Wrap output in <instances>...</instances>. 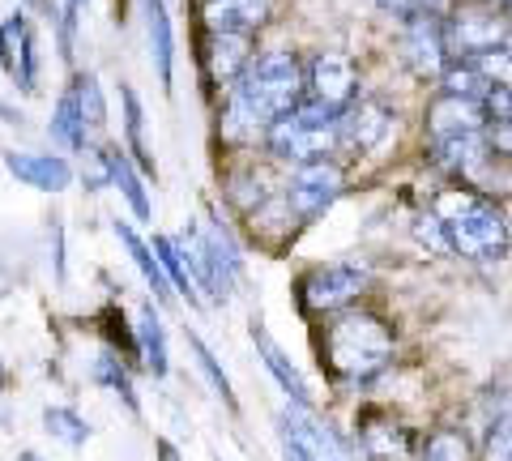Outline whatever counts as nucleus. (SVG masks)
<instances>
[{
  "mask_svg": "<svg viewBox=\"0 0 512 461\" xmlns=\"http://www.w3.org/2000/svg\"><path fill=\"white\" fill-rule=\"evenodd\" d=\"M423 124H427V137L440 141V137H466V133H487V111L483 103H470V99H448V94H436L423 111Z\"/></svg>",
  "mask_w": 512,
  "mask_h": 461,
  "instance_id": "obj_21",
  "label": "nucleus"
},
{
  "mask_svg": "<svg viewBox=\"0 0 512 461\" xmlns=\"http://www.w3.org/2000/svg\"><path fill=\"white\" fill-rule=\"evenodd\" d=\"M342 193H346V171L333 163V158L303 163L282 180V197L299 222H316L320 214H329Z\"/></svg>",
  "mask_w": 512,
  "mask_h": 461,
  "instance_id": "obj_8",
  "label": "nucleus"
},
{
  "mask_svg": "<svg viewBox=\"0 0 512 461\" xmlns=\"http://www.w3.org/2000/svg\"><path fill=\"white\" fill-rule=\"evenodd\" d=\"M0 163L22 188H35V193L47 197H60L77 184V167L60 150H5Z\"/></svg>",
  "mask_w": 512,
  "mask_h": 461,
  "instance_id": "obj_12",
  "label": "nucleus"
},
{
  "mask_svg": "<svg viewBox=\"0 0 512 461\" xmlns=\"http://www.w3.org/2000/svg\"><path fill=\"white\" fill-rule=\"evenodd\" d=\"M99 338H103L107 351H116L120 359H128L137 368V333H133V325L124 321L120 308H103L99 312Z\"/></svg>",
  "mask_w": 512,
  "mask_h": 461,
  "instance_id": "obj_34",
  "label": "nucleus"
},
{
  "mask_svg": "<svg viewBox=\"0 0 512 461\" xmlns=\"http://www.w3.org/2000/svg\"><path fill=\"white\" fill-rule=\"evenodd\" d=\"M487 120H512V90L508 86H491L487 99H483Z\"/></svg>",
  "mask_w": 512,
  "mask_h": 461,
  "instance_id": "obj_39",
  "label": "nucleus"
},
{
  "mask_svg": "<svg viewBox=\"0 0 512 461\" xmlns=\"http://www.w3.org/2000/svg\"><path fill=\"white\" fill-rule=\"evenodd\" d=\"M414 461H478V444L461 423H436L419 436Z\"/></svg>",
  "mask_w": 512,
  "mask_h": 461,
  "instance_id": "obj_28",
  "label": "nucleus"
},
{
  "mask_svg": "<svg viewBox=\"0 0 512 461\" xmlns=\"http://www.w3.org/2000/svg\"><path fill=\"white\" fill-rule=\"evenodd\" d=\"M342 111L338 107H325V103H312L303 99L291 116L274 120L261 137V146L269 150V158L282 167H303V163H320V158H329L333 150L342 146Z\"/></svg>",
  "mask_w": 512,
  "mask_h": 461,
  "instance_id": "obj_5",
  "label": "nucleus"
},
{
  "mask_svg": "<svg viewBox=\"0 0 512 461\" xmlns=\"http://www.w3.org/2000/svg\"><path fill=\"white\" fill-rule=\"evenodd\" d=\"M508 18H512V5H508Z\"/></svg>",
  "mask_w": 512,
  "mask_h": 461,
  "instance_id": "obj_51",
  "label": "nucleus"
},
{
  "mask_svg": "<svg viewBox=\"0 0 512 461\" xmlns=\"http://www.w3.org/2000/svg\"><path fill=\"white\" fill-rule=\"evenodd\" d=\"M278 193H282L278 176L269 167H261V163H239V167L227 171V180H222V201H227L235 214H244V218L252 210H261V205L269 197H278Z\"/></svg>",
  "mask_w": 512,
  "mask_h": 461,
  "instance_id": "obj_20",
  "label": "nucleus"
},
{
  "mask_svg": "<svg viewBox=\"0 0 512 461\" xmlns=\"http://www.w3.org/2000/svg\"><path fill=\"white\" fill-rule=\"evenodd\" d=\"M43 432L64 449H86L94 440V423L77 406H43Z\"/></svg>",
  "mask_w": 512,
  "mask_h": 461,
  "instance_id": "obj_32",
  "label": "nucleus"
},
{
  "mask_svg": "<svg viewBox=\"0 0 512 461\" xmlns=\"http://www.w3.org/2000/svg\"><path fill=\"white\" fill-rule=\"evenodd\" d=\"M141 9H146L154 77H158V86L171 94L175 90V26H171V9H167V0H141Z\"/></svg>",
  "mask_w": 512,
  "mask_h": 461,
  "instance_id": "obj_24",
  "label": "nucleus"
},
{
  "mask_svg": "<svg viewBox=\"0 0 512 461\" xmlns=\"http://www.w3.org/2000/svg\"><path fill=\"white\" fill-rule=\"evenodd\" d=\"M308 99L303 90V60L291 47H265L248 60V69L239 73V82L222 94V120L218 133L235 150L261 146L265 129Z\"/></svg>",
  "mask_w": 512,
  "mask_h": 461,
  "instance_id": "obj_1",
  "label": "nucleus"
},
{
  "mask_svg": "<svg viewBox=\"0 0 512 461\" xmlns=\"http://www.w3.org/2000/svg\"><path fill=\"white\" fill-rule=\"evenodd\" d=\"M154 461H184V457H180V449H175L167 436H158L154 440Z\"/></svg>",
  "mask_w": 512,
  "mask_h": 461,
  "instance_id": "obj_43",
  "label": "nucleus"
},
{
  "mask_svg": "<svg viewBox=\"0 0 512 461\" xmlns=\"http://www.w3.org/2000/svg\"><path fill=\"white\" fill-rule=\"evenodd\" d=\"M13 389V372H9V363L0 359V393H9Z\"/></svg>",
  "mask_w": 512,
  "mask_h": 461,
  "instance_id": "obj_46",
  "label": "nucleus"
},
{
  "mask_svg": "<svg viewBox=\"0 0 512 461\" xmlns=\"http://www.w3.org/2000/svg\"><path fill=\"white\" fill-rule=\"evenodd\" d=\"M9 82L22 99H35L39 94V35H35V22L26 18L22 35H18V47H13V65H9Z\"/></svg>",
  "mask_w": 512,
  "mask_h": 461,
  "instance_id": "obj_31",
  "label": "nucleus"
},
{
  "mask_svg": "<svg viewBox=\"0 0 512 461\" xmlns=\"http://www.w3.org/2000/svg\"><path fill=\"white\" fill-rule=\"evenodd\" d=\"M150 248H154L158 265H163V274H167V282H171L175 299H180V304H188L192 312H205V299H201V291H197V282H192L188 257L180 252V244H175V235H163V231L150 235Z\"/></svg>",
  "mask_w": 512,
  "mask_h": 461,
  "instance_id": "obj_27",
  "label": "nucleus"
},
{
  "mask_svg": "<svg viewBox=\"0 0 512 461\" xmlns=\"http://www.w3.org/2000/svg\"><path fill=\"white\" fill-rule=\"evenodd\" d=\"M0 124H9V129H26V116L9 99H0Z\"/></svg>",
  "mask_w": 512,
  "mask_h": 461,
  "instance_id": "obj_42",
  "label": "nucleus"
},
{
  "mask_svg": "<svg viewBox=\"0 0 512 461\" xmlns=\"http://www.w3.org/2000/svg\"><path fill=\"white\" fill-rule=\"evenodd\" d=\"M9 291V282H5V274H0V295H5Z\"/></svg>",
  "mask_w": 512,
  "mask_h": 461,
  "instance_id": "obj_48",
  "label": "nucleus"
},
{
  "mask_svg": "<svg viewBox=\"0 0 512 461\" xmlns=\"http://www.w3.org/2000/svg\"><path fill=\"white\" fill-rule=\"evenodd\" d=\"M303 90H308L312 103L346 111L350 103L359 99V69H355V60L342 56V52H316L308 65H303Z\"/></svg>",
  "mask_w": 512,
  "mask_h": 461,
  "instance_id": "obj_13",
  "label": "nucleus"
},
{
  "mask_svg": "<svg viewBox=\"0 0 512 461\" xmlns=\"http://www.w3.org/2000/svg\"><path fill=\"white\" fill-rule=\"evenodd\" d=\"M120 116H124L120 146L128 150V158L137 163L141 176H158V163H154V150H150V137H146V103H141V94L128 82H120Z\"/></svg>",
  "mask_w": 512,
  "mask_h": 461,
  "instance_id": "obj_25",
  "label": "nucleus"
},
{
  "mask_svg": "<svg viewBox=\"0 0 512 461\" xmlns=\"http://www.w3.org/2000/svg\"><path fill=\"white\" fill-rule=\"evenodd\" d=\"M470 65L487 77L491 86H508L512 90V35L500 43V47H491V52H483V56H474Z\"/></svg>",
  "mask_w": 512,
  "mask_h": 461,
  "instance_id": "obj_36",
  "label": "nucleus"
},
{
  "mask_svg": "<svg viewBox=\"0 0 512 461\" xmlns=\"http://www.w3.org/2000/svg\"><path fill=\"white\" fill-rule=\"evenodd\" d=\"M419 436L423 432H414L393 410H359L355 415V444L363 449V461H414Z\"/></svg>",
  "mask_w": 512,
  "mask_h": 461,
  "instance_id": "obj_10",
  "label": "nucleus"
},
{
  "mask_svg": "<svg viewBox=\"0 0 512 461\" xmlns=\"http://www.w3.org/2000/svg\"><path fill=\"white\" fill-rule=\"evenodd\" d=\"M402 56L414 77H436L448 65V47H444V13L414 9L410 18H402Z\"/></svg>",
  "mask_w": 512,
  "mask_h": 461,
  "instance_id": "obj_14",
  "label": "nucleus"
},
{
  "mask_svg": "<svg viewBox=\"0 0 512 461\" xmlns=\"http://www.w3.org/2000/svg\"><path fill=\"white\" fill-rule=\"evenodd\" d=\"M252 56H256V39L252 35H214V30H201L197 35L201 90L205 94H227L239 82V73L248 69Z\"/></svg>",
  "mask_w": 512,
  "mask_h": 461,
  "instance_id": "obj_9",
  "label": "nucleus"
},
{
  "mask_svg": "<svg viewBox=\"0 0 512 461\" xmlns=\"http://www.w3.org/2000/svg\"><path fill=\"white\" fill-rule=\"evenodd\" d=\"M436 214L448 231V257L474 261V265H495L512 252V222L487 193L478 188H448Z\"/></svg>",
  "mask_w": 512,
  "mask_h": 461,
  "instance_id": "obj_4",
  "label": "nucleus"
},
{
  "mask_svg": "<svg viewBox=\"0 0 512 461\" xmlns=\"http://www.w3.org/2000/svg\"><path fill=\"white\" fill-rule=\"evenodd\" d=\"M47 137H52V146H60V154L69 158V154H90V129H86V120H82V111H77L73 103V94L69 90H60L56 99H52V116H47Z\"/></svg>",
  "mask_w": 512,
  "mask_h": 461,
  "instance_id": "obj_26",
  "label": "nucleus"
},
{
  "mask_svg": "<svg viewBox=\"0 0 512 461\" xmlns=\"http://www.w3.org/2000/svg\"><path fill=\"white\" fill-rule=\"evenodd\" d=\"M175 244L188 257V269H192V282L205 299V308H222L231 304V295L244 286V244L239 235L231 231V222L222 218L214 205H205V218L201 222H188V227L175 235Z\"/></svg>",
  "mask_w": 512,
  "mask_h": 461,
  "instance_id": "obj_3",
  "label": "nucleus"
},
{
  "mask_svg": "<svg viewBox=\"0 0 512 461\" xmlns=\"http://www.w3.org/2000/svg\"><path fill=\"white\" fill-rule=\"evenodd\" d=\"M64 90L73 94V103L77 111H82V120H86V129H107V94H103V82H99V73L94 69H73L69 73V82H64Z\"/></svg>",
  "mask_w": 512,
  "mask_h": 461,
  "instance_id": "obj_30",
  "label": "nucleus"
},
{
  "mask_svg": "<svg viewBox=\"0 0 512 461\" xmlns=\"http://www.w3.org/2000/svg\"><path fill=\"white\" fill-rule=\"evenodd\" d=\"M26 9H35L43 22H52L56 26V18H60V0H22Z\"/></svg>",
  "mask_w": 512,
  "mask_h": 461,
  "instance_id": "obj_41",
  "label": "nucleus"
},
{
  "mask_svg": "<svg viewBox=\"0 0 512 461\" xmlns=\"http://www.w3.org/2000/svg\"><path fill=\"white\" fill-rule=\"evenodd\" d=\"M18 461H47V457H43V453H35V449H22V453H18Z\"/></svg>",
  "mask_w": 512,
  "mask_h": 461,
  "instance_id": "obj_47",
  "label": "nucleus"
},
{
  "mask_svg": "<svg viewBox=\"0 0 512 461\" xmlns=\"http://www.w3.org/2000/svg\"><path fill=\"white\" fill-rule=\"evenodd\" d=\"M86 376H90L94 389H103L107 397H116L128 415L141 419V393L133 385V363H128V359H120L116 351L99 346V351L90 355V363H86Z\"/></svg>",
  "mask_w": 512,
  "mask_h": 461,
  "instance_id": "obj_22",
  "label": "nucleus"
},
{
  "mask_svg": "<svg viewBox=\"0 0 512 461\" xmlns=\"http://www.w3.org/2000/svg\"><path fill=\"white\" fill-rule=\"evenodd\" d=\"M410 235H414V244H419V248L436 252V257H448V231H444V222H440V214H436V210L414 214Z\"/></svg>",
  "mask_w": 512,
  "mask_h": 461,
  "instance_id": "obj_37",
  "label": "nucleus"
},
{
  "mask_svg": "<svg viewBox=\"0 0 512 461\" xmlns=\"http://www.w3.org/2000/svg\"><path fill=\"white\" fill-rule=\"evenodd\" d=\"M94 158H99L103 171H107V188H116V193L124 197L133 222H141V227L154 222V201H150L146 176L137 171V163L128 158V150L120 146V141H103V146H94Z\"/></svg>",
  "mask_w": 512,
  "mask_h": 461,
  "instance_id": "obj_16",
  "label": "nucleus"
},
{
  "mask_svg": "<svg viewBox=\"0 0 512 461\" xmlns=\"http://www.w3.org/2000/svg\"><path fill=\"white\" fill-rule=\"evenodd\" d=\"M478 461H512V410L483 427V436H478Z\"/></svg>",
  "mask_w": 512,
  "mask_h": 461,
  "instance_id": "obj_35",
  "label": "nucleus"
},
{
  "mask_svg": "<svg viewBox=\"0 0 512 461\" xmlns=\"http://www.w3.org/2000/svg\"><path fill=\"white\" fill-rule=\"evenodd\" d=\"M111 231H116V240H120V248L128 252V261L137 265V274H141V282L150 286V299L158 308H167V304H175V291H171V282H167V274H163V265H158V257H154V248H150V240L141 235L133 222H124V218H111Z\"/></svg>",
  "mask_w": 512,
  "mask_h": 461,
  "instance_id": "obj_23",
  "label": "nucleus"
},
{
  "mask_svg": "<svg viewBox=\"0 0 512 461\" xmlns=\"http://www.w3.org/2000/svg\"><path fill=\"white\" fill-rule=\"evenodd\" d=\"M184 338H188V351H192V363H197V372L205 376V385H210V393L218 397L222 406L231 410V415H239V393H235V385H231V376H227V368L218 363V355H214V346L201 338L197 329H188L184 325Z\"/></svg>",
  "mask_w": 512,
  "mask_h": 461,
  "instance_id": "obj_29",
  "label": "nucleus"
},
{
  "mask_svg": "<svg viewBox=\"0 0 512 461\" xmlns=\"http://www.w3.org/2000/svg\"><path fill=\"white\" fill-rule=\"evenodd\" d=\"M248 333H252V346H256V355H261V363L269 368V376H274V385L286 393V402L291 406H299V410H312L316 406V397H312V389H308V380H303V372L291 363V355L278 346V338L265 329V321H248Z\"/></svg>",
  "mask_w": 512,
  "mask_h": 461,
  "instance_id": "obj_18",
  "label": "nucleus"
},
{
  "mask_svg": "<svg viewBox=\"0 0 512 461\" xmlns=\"http://www.w3.org/2000/svg\"><path fill=\"white\" fill-rule=\"evenodd\" d=\"M487 146L500 163H512V120H487Z\"/></svg>",
  "mask_w": 512,
  "mask_h": 461,
  "instance_id": "obj_38",
  "label": "nucleus"
},
{
  "mask_svg": "<svg viewBox=\"0 0 512 461\" xmlns=\"http://www.w3.org/2000/svg\"><path fill=\"white\" fill-rule=\"evenodd\" d=\"M372 291V269L359 261H320L303 269L295 282V308L303 321H325V316L355 308Z\"/></svg>",
  "mask_w": 512,
  "mask_h": 461,
  "instance_id": "obj_6",
  "label": "nucleus"
},
{
  "mask_svg": "<svg viewBox=\"0 0 512 461\" xmlns=\"http://www.w3.org/2000/svg\"><path fill=\"white\" fill-rule=\"evenodd\" d=\"M316 359L338 389H372L393 368L397 333L372 308H342L320 321L316 329Z\"/></svg>",
  "mask_w": 512,
  "mask_h": 461,
  "instance_id": "obj_2",
  "label": "nucleus"
},
{
  "mask_svg": "<svg viewBox=\"0 0 512 461\" xmlns=\"http://www.w3.org/2000/svg\"><path fill=\"white\" fill-rule=\"evenodd\" d=\"M197 9V26L214 30V35H261L274 22L278 0H192Z\"/></svg>",
  "mask_w": 512,
  "mask_h": 461,
  "instance_id": "obj_15",
  "label": "nucleus"
},
{
  "mask_svg": "<svg viewBox=\"0 0 512 461\" xmlns=\"http://www.w3.org/2000/svg\"><path fill=\"white\" fill-rule=\"evenodd\" d=\"M512 35V18L504 5L491 0H461V5L444 9V47L448 60H474L500 47Z\"/></svg>",
  "mask_w": 512,
  "mask_h": 461,
  "instance_id": "obj_7",
  "label": "nucleus"
},
{
  "mask_svg": "<svg viewBox=\"0 0 512 461\" xmlns=\"http://www.w3.org/2000/svg\"><path fill=\"white\" fill-rule=\"evenodd\" d=\"M397 133V107H389L384 99H355L342 111V146L350 150H380L389 146Z\"/></svg>",
  "mask_w": 512,
  "mask_h": 461,
  "instance_id": "obj_17",
  "label": "nucleus"
},
{
  "mask_svg": "<svg viewBox=\"0 0 512 461\" xmlns=\"http://www.w3.org/2000/svg\"><path fill=\"white\" fill-rule=\"evenodd\" d=\"M491 5H504V9H508V5H512V0H491Z\"/></svg>",
  "mask_w": 512,
  "mask_h": 461,
  "instance_id": "obj_50",
  "label": "nucleus"
},
{
  "mask_svg": "<svg viewBox=\"0 0 512 461\" xmlns=\"http://www.w3.org/2000/svg\"><path fill=\"white\" fill-rule=\"evenodd\" d=\"M90 5V0H60V13H64V18H77V22H82V9Z\"/></svg>",
  "mask_w": 512,
  "mask_h": 461,
  "instance_id": "obj_45",
  "label": "nucleus"
},
{
  "mask_svg": "<svg viewBox=\"0 0 512 461\" xmlns=\"http://www.w3.org/2000/svg\"><path fill=\"white\" fill-rule=\"evenodd\" d=\"M376 5L397 13V18H410V13H414V0H376Z\"/></svg>",
  "mask_w": 512,
  "mask_h": 461,
  "instance_id": "obj_44",
  "label": "nucleus"
},
{
  "mask_svg": "<svg viewBox=\"0 0 512 461\" xmlns=\"http://www.w3.org/2000/svg\"><path fill=\"white\" fill-rule=\"evenodd\" d=\"M77 184H82L90 197H94V193H103V188H107V171H103L99 158H94V150H90V167L77 171Z\"/></svg>",
  "mask_w": 512,
  "mask_h": 461,
  "instance_id": "obj_40",
  "label": "nucleus"
},
{
  "mask_svg": "<svg viewBox=\"0 0 512 461\" xmlns=\"http://www.w3.org/2000/svg\"><path fill=\"white\" fill-rule=\"evenodd\" d=\"M5 423H9V419H5V406H0V427H5Z\"/></svg>",
  "mask_w": 512,
  "mask_h": 461,
  "instance_id": "obj_49",
  "label": "nucleus"
},
{
  "mask_svg": "<svg viewBox=\"0 0 512 461\" xmlns=\"http://www.w3.org/2000/svg\"><path fill=\"white\" fill-rule=\"evenodd\" d=\"M133 333H137V368L150 372L154 380H167L171 376V338H167L163 308H158L154 299H146V304L137 308Z\"/></svg>",
  "mask_w": 512,
  "mask_h": 461,
  "instance_id": "obj_19",
  "label": "nucleus"
},
{
  "mask_svg": "<svg viewBox=\"0 0 512 461\" xmlns=\"http://www.w3.org/2000/svg\"><path fill=\"white\" fill-rule=\"evenodd\" d=\"M427 163L436 171H444V176H453L457 184H478V193H483L487 180H491V163H500V158L491 154L483 133H466V137L431 141V146H427Z\"/></svg>",
  "mask_w": 512,
  "mask_h": 461,
  "instance_id": "obj_11",
  "label": "nucleus"
},
{
  "mask_svg": "<svg viewBox=\"0 0 512 461\" xmlns=\"http://www.w3.org/2000/svg\"><path fill=\"white\" fill-rule=\"evenodd\" d=\"M436 82H440V94H448V99H470V103H483L487 90H491V82L470 65V60H448Z\"/></svg>",
  "mask_w": 512,
  "mask_h": 461,
  "instance_id": "obj_33",
  "label": "nucleus"
}]
</instances>
